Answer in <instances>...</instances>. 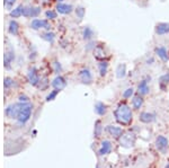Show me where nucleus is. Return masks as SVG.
<instances>
[{
  "label": "nucleus",
  "mask_w": 169,
  "mask_h": 168,
  "mask_svg": "<svg viewBox=\"0 0 169 168\" xmlns=\"http://www.w3.org/2000/svg\"><path fill=\"white\" fill-rule=\"evenodd\" d=\"M32 28L33 29H41V28H45V29H48L50 31L52 25L50 24V22L46 19H34L32 20V24H31Z\"/></svg>",
  "instance_id": "4"
},
{
  "label": "nucleus",
  "mask_w": 169,
  "mask_h": 168,
  "mask_svg": "<svg viewBox=\"0 0 169 168\" xmlns=\"http://www.w3.org/2000/svg\"><path fill=\"white\" fill-rule=\"evenodd\" d=\"M155 51H156V54L161 59V61H163V62L168 61L169 52L167 51L166 48H163V46H158V48H156Z\"/></svg>",
  "instance_id": "11"
},
{
  "label": "nucleus",
  "mask_w": 169,
  "mask_h": 168,
  "mask_svg": "<svg viewBox=\"0 0 169 168\" xmlns=\"http://www.w3.org/2000/svg\"><path fill=\"white\" fill-rule=\"evenodd\" d=\"M105 130H106V132L108 134L112 135V137L115 138V139H120L121 135L124 133L122 128L116 126V125H107L106 128H105Z\"/></svg>",
  "instance_id": "6"
},
{
  "label": "nucleus",
  "mask_w": 169,
  "mask_h": 168,
  "mask_svg": "<svg viewBox=\"0 0 169 168\" xmlns=\"http://www.w3.org/2000/svg\"><path fill=\"white\" fill-rule=\"evenodd\" d=\"M42 36V39H45V41H48V42H53V39H54V37H55V35H54L53 33H51L50 31H48L46 33H44V34H42L41 35Z\"/></svg>",
  "instance_id": "25"
},
{
  "label": "nucleus",
  "mask_w": 169,
  "mask_h": 168,
  "mask_svg": "<svg viewBox=\"0 0 169 168\" xmlns=\"http://www.w3.org/2000/svg\"><path fill=\"white\" fill-rule=\"evenodd\" d=\"M39 14H41V8H35V7H27V8H24V11H23V15L28 18L37 17Z\"/></svg>",
  "instance_id": "8"
},
{
  "label": "nucleus",
  "mask_w": 169,
  "mask_h": 168,
  "mask_svg": "<svg viewBox=\"0 0 169 168\" xmlns=\"http://www.w3.org/2000/svg\"><path fill=\"white\" fill-rule=\"evenodd\" d=\"M65 85H67V82H65L64 78H62V77H60V76L56 77V78L53 80V82H52V86H53L56 90H59V92L64 88Z\"/></svg>",
  "instance_id": "16"
},
{
  "label": "nucleus",
  "mask_w": 169,
  "mask_h": 168,
  "mask_svg": "<svg viewBox=\"0 0 169 168\" xmlns=\"http://www.w3.org/2000/svg\"><path fill=\"white\" fill-rule=\"evenodd\" d=\"M112 151V142L110 140H104L101 143V148L99 150V155L100 156H105V155H108Z\"/></svg>",
  "instance_id": "12"
},
{
  "label": "nucleus",
  "mask_w": 169,
  "mask_h": 168,
  "mask_svg": "<svg viewBox=\"0 0 169 168\" xmlns=\"http://www.w3.org/2000/svg\"><path fill=\"white\" fill-rule=\"evenodd\" d=\"M98 69H99V75H100L101 77L106 76L107 70H108V62L107 61H99Z\"/></svg>",
  "instance_id": "20"
},
{
  "label": "nucleus",
  "mask_w": 169,
  "mask_h": 168,
  "mask_svg": "<svg viewBox=\"0 0 169 168\" xmlns=\"http://www.w3.org/2000/svg\"><path fill=\"white\" fill-rule=\"evenodd\" d=\"M58 1H63V0H58Z\"/></svg>",
  "instance_id": "35"
},
{
  "label": "nucleus",
  "mask_w": 169,
  "mask_h": 168,
  "mask_svg": "<svg viewBox=\"0 0 169 168\" xmlns=\"http://www.w3.org/2000/svg\"><path fill=\"white\" fill-rule=\"evenodd\" d=\"M94 58L98 61H106L108 59V54L105 50L104 45H96L93 51Z\"/></svg>",
  "instance_id": "3"
},
{
  "label": "nucleus",
  "mask_w": 169,
  "mask_h": 168,
  "mask_svg": "<svg viewBox=\"0 0 169 168\" xmlns=\"http://www.w3.org/2000/svg\"><path fill=\"white\" fill-rule=\"evenodd\" d=\"M82 36H84V39L86 41H89V39H93L94 36V31L90 27H84V33H82Z\"/></svg>",
  "instance_id": "22"
},
{
  "label": "nucleus",
  "mask_w": 169,
  "mask_h": 168,
  "mask_svg": "<svg viewBox=\"0 0 169 168\" xmlns=\"http://www.w3.org/2000/svg\"><path fill=\"white\" fill-rule=\"evenodd\" d=\"M142 105H143V97H142V95H140V94H138V95H134L132 98V107L134 109H136V111H139V109L142 107Z\"/></svg>",
  "instance_id": "14"
},
{
  "label": "nucleus",
  "mask_w": 169,
  "mask_h": 168,
  "mask_svg": "<svg viewBox=\"0 0 169 168\" xmlns=\"http://www.w3.org/2000/svg\"><path fill=\"white\" fill-rule=\"evenodd\" d=\"M84 14H86V9L84 7H78L76 9V16L79 20H82V18L84 17Z\"/></svg>",
  "instance_id": "26"
},
{
  "label": "nucleus",
  "mask_w": 169,
  "mask_h": 168,
  "mask_svg": "<svg viewBox=\"0 0 169 168\" xmlns=\"http://www.w3.org/2000/svg\"><path fill=\"white\" fill-rule=\"evenodd\" d=\"M23 11H24V7L23 6H18L16 9H14V10L10 13V16L14 17V18H17V17H19L23 15Z\"/></svg>",
  "instance_id": "23"
},
{
  "label": "nucleus",
  "mask_w": 169,
  "mask_h": 168,
  "mask_svg": "<svg viewBox=\"0 0 169 168\" xmlns=\"http://www.w3.org/2000/svg\"><path fill=\"white\" fill-rule=\"evenodd\" d=\"M139 120L146 124H149V123H152V122L156 120V115L149 112H142L140 114V116H139Z\"/></svg>",
  "instance_id": "10"
},
{
  "label": "nucleus",
  "mask_w": 169,
  "mask_h": 168,
  "mask_svg": "<svg viewBox=\"0 0 169 168\" xmlns=\"http://www.w3.org/2000/svg\"><path fill=\"white\" fill-rule=\"evenodd\" d=\"M28 78H29V80H31V82L33 85H36L37 82L39 81L38 75H37V72H36L35 69H32V70L29 71V73H28Z\"/></svg>",
  "instance_id": "21"
},
{
  "label": "nucleus",
  "mask_w": 169,
  "mask_h": 168,
  "mask_svg": "<svg viewBox=\"0 0 169 168\" xmlns=\"http://www.w3.org/2000/svg\"><path fill=\"white\" fill-rule=\"evenodd\" d=\"M114 116H115V120L117 121V123L124 126L131 125L133 121L132 109H131V107L126 103L118 104L117 107L114 111Z\"/></svg>",
  "instance_id": "1"
},
{
  "label": "nucleus",
  "mask_w": 169,
  "mask_h": 168,
  "mask_svg": "<svg viewBox=\"0 0 169 168\" xmlns=\"http://www.w3.org/2000/svg\"><path fill=\"white\" fill-rule=\"evenodd\" d=\"M133 94H134V89H133L132 87H131V88H127L126 90H124V92H123V98H124V99H129V98L132 97Z\"/></svg>",
  "instance_id": "29"
},
{
  "label": "nucleus",
  "mask_w": 169,
  "mask_h": 168,
  "mask_svg": "<svg viewBox=\"0 0 169 168\" xmlns=\"http://www.w3.org/2000/svg\"><path fill=\"white\" fill-rule=\"evenodd\" d=\"M9 32L14 35H17L18 33V24L16 22H10V25H9Z\"/></svg>",
  "instance_id": "27"
},
{
  "label": "nucleus",
  "mask_w": 169,
  "mask_h": 168,
  "mask_svg": "<svg viewBox=\"0 0 169 168\" xmlns=\"http://www.w3.org/2000/svg\"><path fill=\"white\" fill-rule=\"evenodd\" d=\"M45 15H46V17H48L49 19H55L56 16H58V14H56V11L52 10V9H49L46 13H45Z\"/></svg>",
  "instance_id": "30"
},
{
  "label": "nucleus",
  "mask_w": 169,
  "mask_h": 168,
  "mask_svg": "<svg viewBox=\"0 0 169 168\" xmlns=\"http://www.w3.org/2000/svg\"><path fill=\"white\" fill-rule=\"evenodd\" d=\"M58 92H59V90H53V92H51L50 95L48 96V98H46V101H53L54 98H55V96H56V94H58Z\"/></svg>",
  "instance_id": "31"
},
{
  "label": "nucleus",
  "mask_w": 169,
  "mask_h": 168,
  "mask_svg": "<svg viewBox=\"0 0 169 168\" xmlns=\"http://www.w3.org/2000/svg\"><path fill=\"white\" fill-rule=\"evenodd\" d=\"M29 115H31V107L29 106H24L22 109H20V115H19L20 121L28 120Z\"/></svg>",
  "instance_id": "19"
},
{
  "label": "nucleus",
  "mask_w": 169,
  "mask_h": 168,
  "mask_svg": "<svg viewBox=\"0 0 169 168\" xmlns=\"http://www.w3.org/2000/svg\"><path fill=\"white\" fill-rule=\"evenodd\" d=\"M79 78H80L82 84L90 85L93 82V75H91L90 70L87 69V68H84V69L80 70V72H79Z\"/></svg>",
  "instance_id": "5"
},
{
  "label": "nucleus",
  "mask_w": 169,
  "mask_h": 168,
  "mask_svg": "<svg viewBox=\"0 0 169 168\" xmlns=\"http://www.w3.org/2000/svg\"><path fill=\"white\" fill-rule=\"evenodd\" d=\"M72 6L71 5H67V3H58L56 6V11L60 13L62 15H67V14H70L71 11H72Z\"/></svg>",
  "instance_id": "13"
},
{
  "label": "nucleus",
  "mask_w": 169,
  "mask_h": 168,
  "mask_svg": "<svg viewBox=\"0 0 169 168\" xmlns=\"http://www.w3.org/2000/svg\"><path fill=\"white\" fill-rule=\"evenodd\" d=\"M150 92V88H149V85H148V81L146 80H142L140 81V84L138 85V92L140 95L144 96V95H148Z\"/></svg>",
  "instance_id": "15"
},
{
  "label": "nucleus",
  "mask_w": 169,
  "mask_h": 168,
  "mask_svg": "<svg viewBox=\"0 0 169 168\" xmlns=\"http://www.w3.org/2000/svg\"><path fill=\"white\" fill-rule=\"evenodd\" d=\"M106 112H107V106L104 103H101V102L96 103V105H95V113L96 114L103 116V115L106 114Z\"/></svg>",
  "instance_id": "17"
},
{
  "label": "nucleus",
  "mask_w": 169,
  "mask_h": 168,
  "mask_svg": "<svg viewBox=\"0 0 169 168\" xmlns=\"http://www.w3.org/2000/svg\"><path fill=\"white\" fill-rule=\"evenodd\" d=\"M150 62H153V59H150ZM146 63H148V65H151V63H149V60H146Z\"/></svg>",
  "instance_id": "33"
},
{
  "label": "nucleus",
  "mask_w": 169,
  "mask_h": 168,
  "mask_svg": "<svg viewBox=\"0 0 169 168\" xmlns=\"http://www.w3.org/2000/svg\"><path fill=\"white\" fill-rule=\"evenodd\" d=\"M167 84H169V73H166L160 77V87L161 89H166Z\"/></svg>",
  "instance_id": "24"
},
{
  "label": "nucleus",
  "mask_w": 169,
  "mask_h": 168,
  "mask_svg": "<svg viewBox=\"0 0 169 168\" xmlns=\"http://www.w3.org/2000/svg\"><path fill=\"white\" fill-rule=\"evenodd\" d=\"M165 168H169V164H167V165H166V167H165Z\"/></svg>",
  "instance_id": "34"
},
{
  "label": "nucleus",
  "mask_w": 169,
  "mask_h": 168,
  "mask_svg": "<svg viewBox=\"0 0 169 168\" xmlns=\"http://www.w3.org/2000/svg\"><path fill=\"white\" fill-rule=\"evenodd\" d=\"M101 130H103V128H101V122L98 120L95 124V135L96 137H100Z\"/></svg>",
  "instance_id": "28"
},
{
  "label": "nucleus",
  "mask_w": 169,
  "mask_h": 168,
  "mask_svg": "<svg viewBox=\"0 0 169 168\" xmlns=\"http://www.w3.org/2000/svg\"><path fill=\"white\" fill-rule=\"evenodd\" d=\"M155 32L159 36L167 35L169 33V23H158L157 25H156Z\"/></svg>",
  "instance_id": "7"
},
{
  "label": "nucleus",
  "mask_w": 169,
  "mask_h": 168,
  "mask_svg": "<svg viewBox=\"0 0 169 168\" xmlns=\"http://www.w3.org/2000/svg\"><path fill=\"white\" fill-rule=\"evenodd\" d=\"M15 1H16V0H5V3H6V6H7V7H9V8H10L11 6L15 3Z\"/></svg>",
  "instance_id": "32"
},
{
  "label": "nucleus",
  "mask_w": 169,
  "mask_h": 168,
  "mask_svg": "<svg viewBox=\"0 0 169 168\" xmlns=\"http://www.w3.org/2000/svg\"><path fill=\"white\" fill-rule=\"evenodd\" d=\"M135 135L134 133L132 132H124L123 134L121 135L120 138V143H121V146L125 147V148H131V147L134 146L135 143Z\"/></svg>",
  "instance_id": "2"
},
{
  "label": "nucleus",
  "mask_w": 169,
  "mask_h": 168,
  "mask_svg": "<svg viewBox=\"0 0 169 168\" xmlns=\"http://www.w3.org/2000/svg\"><path fill=\"white\" fill-rule=\"evenodd\" d=\"M156 147L158 148V150L165 151L168 148V140H167V138L163 137V135H159L157 138V140H156Z\"/></svg>",
  "instance_id": "9"
},
{
  "label": "nucleus",
  "mask_w": 169,
  "mask_h": 168,
  "mask_svg": "<svg viewBox=\"0 0 169 168\" xmlns=\"http://www.w3.org/2000/svg\"><path fill=\"white\" fill-rule=\"evenodd\" d=\"M126 75V65L125 63H121V65H118L117 68H116V77L118 79L124 78Z\"/></svg>",
  "instance_id": "18"
}]
</instances>
